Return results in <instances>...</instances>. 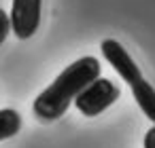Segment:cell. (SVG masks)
<instances>
[{
  "mask_svg": "<svg viewBox=\"0 0 155 148\" xmlns=\"http://www.w3.org/2000/svg\"><path fill=\"white\" fill-rule=\"evenodd\" d=\"M100 51H102L104 59L113 66V70L121 76V80H125L130 87H132L136 80L142 78V72L138 70V66L134 64L132 55L125 51V47H123L119 40H115V38H104V40L100 43Z\"/></svg>",
  "mask_w": 155,
  "mask_h": 148,
  "instance_id": "cell-4",
  "label": "cell"
},
{
  "mask_svg": "<svg viewBox=\"0 0 155 148\" xmlns=\"http://www.w3.org/2000/svg\"><path fill=\"white\" fill-rule=\"evenodd\" d=\"M144 148H155V125L144 133Z\"/></svg>",
  "mask_w": 155,
  "mask_h": 148,
  "instance_id": "cell-8",
  "label": "cell"
},
{
  "mask_svg": "<svg viewBox=\"0 0 155 148\" xmlns=\"http://www.w3.org/2000/svg\"><path fill=\"white\" fill-rule=\"evenodd\" d=\"M21 129V114L13 108L0 110V142L17 135Z\"/></svg>",
  "mask_w": 155,
  "mask_h": 148,
  "instance_id": "cell-6",
  "label": "cell"
},
{
  "mask_svg": "<svg viewBox=\"0 0 155 148\" xmlns=\"http://www.w3.org/2000/svg\"><path fill=\"white\" fill-rule=\"evenodd\" d=\"M100 61L91 55L81 57L77 61H72L68 68H64L60 72V76L34 99L32 104V112L36 118L41 121H58L60 116L66 114V110L70 108V104L77 99V95L100 76Z\"/></svg>",
  "mask_w": 155,
  "mask_h": 148,
  "instance_id": "cell-1",
  "label": "cell"
},
{
  "mask_svg": "<svg viewBox=\"0 0 155 148\" xmlns=\"http://www.w3.org/2000/svg\"><path fill=\"white\" fill-rule=\"evenodd\" d=\"M119 97V87L108 78H96L91 80L74 99V106L85 116H98L106 108H110Z\"/></svg>",
  "mask_w": 155,
  "mask_h": 148,
  "instance_id": "cell-2",
  "label": "cell"
},
{
  "mask_svg": "<svg viewBox=\"0 0 155 148\" xmlns=\"http://www.w3.org/2000/svg\"><path fill=\"white\" fill-rule=\"evenodd\" d=\"M9 32H11V19H9V13L0 9V45L7 40Z\"/></svg>",
  "mask_w": 155,
  "mask_h": 148,
  "instance_id": "cell-7",
  "label": "cell"
},
{
  "mask_svg": "<svg viewBox=\"0 0 155 148\" xmlns=\"http://www.w3.org/2000/svg\"><path fill=\"white\" fill-rule=\"evenodd\" d=\"M41 9L43 0H13L9 19H11V32L19 40H28L36 34L41 26Z\"/></svg>",
  "mask_w": 155,
  "mask_h": 148,
  "instance_id": "cell-3",
  "label": "cell"
},
{
  "mask_svg": "<svg viewBox=\"0 0 155 148\" xmlns=\"http://www.w3.org/2000/svg\"><path fill=\"white\" fill-rule=\"evenodd\" d=\"M132 95L138 104V108L142 110V114L155 125V89L149 80L140 78L132 85Z\"/></svg>",
  "mask_w": 155,
  "mask_h": 148,
  "instance_id": "cell-5",
  "label": "cell"
}]
</instances>
